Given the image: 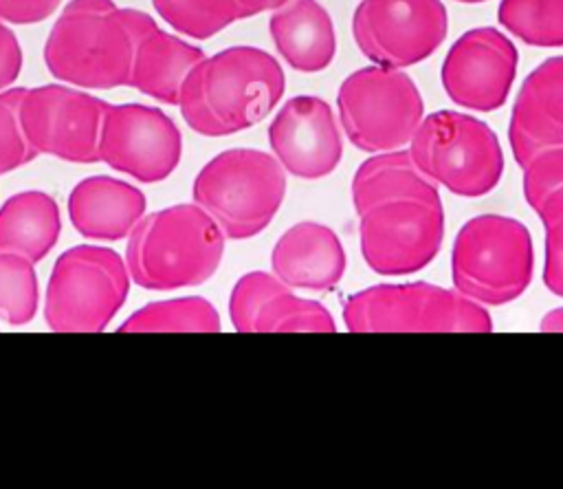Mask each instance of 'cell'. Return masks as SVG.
I'll return each instance as SVG.
<instances>
[{
	"mask_svg": "<svg viewBox=\"0 0 563 489\" xmlns=\"http://www.w3.org/2000/svg\"><path fill=\"white\" fill-rule=\"evenodd\" d=\"M455 2H464V4H477V2H486V0H455Z\"/></svg>",
	"mask_w": 563,
	"mask_h": 489,
	"instance_id": "cell-36",
	"label": "cell"
},
{
	"mask_svg": "<svg viewBox=\"0 0 563 489\" xmlns=\"http://www.w3.org/2000/svg\"><path fill=\"white\" fill-rule=\"evenodd\" d=\"M277 53L299 73L328 68L336 53V33L328 9L317 0H288L268 20Z\"/></svg>",
	"mask_w": 563,
	"mask_h": 489,
	"instance_id": "cell-21",
	"label": "cell"
},
{
	"mask_svg": "<svg viewBox=\"0 0 563 489\" xmlns=\"http://www.w3.org/2000/svg\"><path fill=\"white\" fill-rule=\"evenodd\" d=\"M33 264L20 253L0 251V319L9 326H24L37 313L40 286Z\"/></svg>",
	"mask_w": 563,
	"mask_h": 489,
	"instance_id": "cell-27",
	"label": "cell"
},
{
	"mask_svg": "<svg viewBox=\"0 0 563 489\" xmlns=\"http://www.w3.org/2000/svg\"><path fill=\"white\" fill-rule=\"evenodd\" d=\"M288 0H235L238 11H240V20L264 13V11H275L277 7L286 4Z\"/></svg>",
	"mask_w": 563,
	"mask_h": 489,
	"instance_id": "cell-34",
	"label": "cell"
},
{
	"mask_svg": "<svg viewBox=\"0 0 563 489\" xmlns=\"http://www.w3.org/2000/svg\"><path fill=\"white\" fill-rule=\"evenodd\" d=\"M449 31L440 0H361L352 15L358 51L378 66L407 68L433 55Z\"/></svg>",
	"mask_w": 563,
	"mask_h": 489,
	"instance_id": "cell-12",
	"label": "cell"
},
{
	"mask_svg": "<svg viewBox=\"0 0 563 489\" xmlns=\"http://www.w3.org/2000/svg\"><path fill=\"white\" fill-rule=\"evenodd\" d=\"M130 271L110 247L77 244L53 267L44 297V319L55 333H101L125 304Z\"/></svg>",
	"mask_w": 563,
	"mask_h": 489,
	"instance_id": "cell-8",
	"label": "cell"
},
{
	"mask_svg": "<svg viewBox=\"0 0 563 489\" xmlns=\"http://www.w3.org/2000/svg\"><path fill=\"white\" fill-rule=\"evenodd\" d=\"M62 0H0V18L9 24H35L57 11Z\"/></svg>",
	"mask_w": 563,
	"mask_h": 489,
	"instance_id": "cell-31",
	"label": "cell"
},
{
	"mask_svg": "<svg viewBox=\"0 0 563 489\" xmlns=\"http://www.w3.org/2000/svg\"><path fill=\"white\" fill-rule=\"evenodd\" d=\"M156 13L180 35L209 40L240 20L235 0H152Z\"/></svg>",
	"mask_w": 563,
	"mask_h": 489,
	"instance_id": "cell-26",
	"label": "cell"
},
{
	"mask_svg": "<svg viewBox=\"0 0 563 489\" xmlns=\"http://www.w3.org/2000/svg\"><path fill=\"white\" fill-rule=\"evenodd\" d=\"M444 209L440 198H400L358 216L365 264L378 275H409L424 269L440 251Z\"/></svg>",
	"mask_w": 563,
	"mask_h": 489,
	"instance_id": "cell-10",
	"label": "cell"
},
{
	"mask_svg": "<svg viewBox=\"0 0 563 489\" xmlns=\"http://www.w3.org/2000/svg\"><path fill=\"white\" fill-rule=\"evenodd\" d=\"M134 51L128 86L169 106H178L180 88L189 70L205 57L200 46L163 31L156 20L139 9H128Z\"/></svg>",
	"mask_w": 563,
	"mask_h": 489,
	"instance_id": "cell-18",
	"label": "cell"
},
{
	"mask_svg": "<svg viewBox=\"0 0 563 489\" xmlns=\"http://www.w3.org/2000/svg\"><path fill=\"white\" fill-rule=\"evenodd\" d=\"M352 333H490V313L462 295L429 282L378 284L352 293L343 306Z\"/></svg>",
	"mask_w": 563,
	"mask_h": 489,
	"instance_id": "cell-6",
	"label": "cell"
},
{
	"mask_svg": "<svg viewBox=\"0 0 563 489\" xmlns=\"http://www.w3.org/2000/svg\"><path fill=\"white\" fill-rule=\"evenodd\" d=\"M497 20L528 46H563V0H501Z\"/></svg>",
	"mask_w": 563,
	"mask_h": 489,
	"instance_id": "cell-25",
	"label": "cell"
},
{
	"mask_svg": "<svg viewBox=\"0 0 563 489\" xmlns=\"http://www.w3.org/2000/svg\"><path fill=\"white\" fill-rule=\"evenodd\" d=\"M268 145L295 178L332 174L343 156V139L328 101L314 95L290 97L268 126Z\"/></svg>",
	"mask_w": 563,
	"mask_h": 489,
	"instance_id": "cell-15",
	"label": "cell"
},
{
	"mask_svg": "<svg viewBox=\"0 0 563 489\" xmlns=\"http://www.w3.org/2000/svg\"><path fill=\"white\" fill-rule=\"evenodd\" d=\"M59 233V205L42 189L18 192L0 205V251L40 262L53 251Z\"/></svg>",
	"mask_w": 563,
	"mask_h": 489,
	"instance_id": "cell-22",
	"label": "cell"
},
{
	"mask_svg": "<svg viewBox=\"0 0 563 489\" xmlns=\"http://www.w3.org/2000/svg\"><path fill=\"white\" fill-rule=\"evenodd\" d=\"M537 214H539L543 227L563 220V187L556 189L554 194H550V196L537 207Z\"/></svg>",
	"mask_w": 563,
	"mask_h": 489,
	"instance_id": "cell-33",
	"label": "cell"
},
{
	"mask_svg": "<svg viewBox=\"0 0 563 489\" xmlns=\"http://www.w3.org/2000/svg\"><path fill=\"white\" fill-rule=\"evenodd\" d=\"M24 64L22 46L15 33L0 18V90L11 88V84L20 77Z\"/></svg>",
	"mask_w": 563,
	"mask_h": 489,
	"instance_id": "cell-32",
	"label": "cell"
},
{
	"mask_svg": "<svg viewBox=\"0 0 563 489\" xmlns=\"http://www.w3.org/2000/svg\"><path fill=\"white\" fill-rule=\"evenodd\" d=\"M508 141L519 167L543 150L563 148V55L543 59L521 82Z\"/></svg>",
	"mask_w": 563,
	"mask_h": 489,
	"instance_id": "cell-17",
	"label": "cell"
},
{
	"mask_svg": "<svg viewBox=\"0 0 563 489\" xmlns=\"http://www.w3.org/2000/svg\"><path fill=\"white\" fill-rule=\"evenodd\" d=\"M336 108L347 141L369 154L405 148L424 117L416 82L400 68L378 64L341 82Z\"/></svg>",
	"mask_w": 563,
	"mask_h": 489,
	"instance_id": "cell-9",
	"label": "cell"
},
{
	"mask_svg": "<svg viewBox=\"0 0 563 489\" xmlns=\"http://www.w3.org/2000/svg\"><path fill=\"white\" fill-rule=\"evenodd\" d=\"M534 249L528 227L510 216L482 214L466 220L451 251L455 291L482 306L517 300L530 284Z\"/></svg>",
	"mask_w": 563,
	"mask_h": 489,
	"instance_id": "cell-5",
	"label": "cell"
},
{
	"mask_svg": "<svg viewBox=\"0 0 563 489\" xmlns=\"http://www.w3.org/2000/svg\"><path fill=\"white\" fill-rule=\"evenodd\" d=\"M286 88L279 62L257 46L205 55L185 77L178 108L202 137H229L266 119Z\"/></svg>",
	"mask_w": 563,
	"mask_h": 489,
	"instance_id": "cell-1",
	"label": "cell"
},
{
	"mask_svg": "<svg viewBox=\"0 0 563 489\" xmlns=\"http://www.w3.org/2000/svg\"><path fill=\"white\" fill-rule=\"evenodd\" d=\"M409 154L429 181L464 198L493 192L504 174V152L493 128L457 110L422 117Z\"/></svg>",
	"mask_w": 563,
	"mask_h": 489,
	"instance_id": "cell-7",
	"label": "cell"
},
{
	"mask_svg": "<svg viewBox=\"0 0 563 489\" xmlns=\"http://www.w3.org/2000/svg\"><path fill=\"white\" fill-rule=\"evenodd\" d=\"M229 317L238 333H334L332 313L295 295L275 273H244L231 289Z\"/></svg>",
	"mask_w": 563,
	"mask_h": 489,
	"instance_id": "cell-16",
	"label": "cell"
},
{
	"mask_svg": "<svg viewBox=\"0 0 563 489\" xmlns=\"http://www.w3.org/2000/svg\"><path fill=\"white\" fill-rule=\"evenodd\" d=\"M183 134L156 106L110 104L99 132V161L141 183L165 181L180 163Z\"/></svg>",
	"mask_w": 563,
	"mask_h": 489,
	"instance_id": "cell-13",
	"label": "cell"
},
{
	"mask_svg": "<svg viewBox=\"0 0 563 489\" xmlns=\"http://www.w3.org/2000/svg\"><path fill=\"white\" fill-rule=\"evenodd\" d=\"M24 88L0 90V176L13 172L40 154L26 141L20 123V99Z\"/></svg>",
	"mask_w": 563,
	"mask_h": 489,
	"instance_id": "cell-28",
	"label": "cell"
},
{
	"mask_svg": "<svg viewBox=\"0 0 563 489\" xmlns=\"http://www.w3.org/2000/svg\"><path fill=\"white\" fill-rule=\"evenodd\" d=\"M539 328L543 333H563V306L561 308H552L541 317Z\"/></svg>",
	"mask_w": 563,
	"mask_h": 489,
	"instance_id": "cell-35",
	"label": "cell"
},
{
	"mask_svg": "<svg viewBox=\"0 0 563 489\" xmlns=\"http://www.w3.org/2000/svg\"><path fill=\"white\" fill-rule=\"evenodd\" d=\"M134 31L128 9L112 0H70L44 42L48 73L86 90L128 86Z\"/></svg>",
	"mask_w": 563,
	"mask_h": 489,
	"instance_id": "cell-3",
	"label": "cell"
},
{
	"mask_svg": "<svg viewBox=\"0 0 563 489\" xmlns=\"http://www.w3.org/2000/svg\"><path fill=\"white\" fill-rule=\"evenodd\" d=\"M400 198H440L438 185L413 163L409 150L374 152L352 178V203L356 214Z\"/></svg>",
	"mask_w": 563,
	"mask_h": 489,
	"instance_id": "cell-23",
	"label": "cell"
},
{
	"mask_svg": "<svg viewBox=\"0 0 563 489\" xmlns=\"http://www.w3.org/2000/svg\"><path fill=\"white\" fill-rule=\"evenodd\" d=\"M108 101L70 84L24 88L20 123L37 154L68 163L99 161V132Z\"/></svg>",
	"mask_w": 563,
	"mask_h": 489,
	"instance_id": "cell-11",
	"label": "cell"
},
{
	"mask_svg": "<svg viewBox=\"0 0 563 489\" xmlns=\"http://www.w3.org/2000/svg\"><path fill=\"white\" fill-rule=\"evenodd\" d=\"M519 53L495 26L462 33L449 48L440 79L449 99L462 108L490 112L506 104L517 75Z\"/></svg>",
	"mask_w": 563,
	"mask_h": 489,
	"instance_id": "cell-14",
	"label": "cell"
},
{
	"mask_svg": "<svg viewBox=\"0 0 563 489\" xmlns=\"http://www.w3.org/2000/svg\"><path fill=\"white\" fill-rule=\"evenodd\" d=\"M227 236L196 203H178L143 216L128 236L130 280L147 291H174L207 282L220 267Z\"/></svg>",
	"mask_w": 563,
	"mask_h": 489,
	"instance_id": "cell-2",
	"label": "cell"
},
{
	"mask_svg": "<svg viewBox=\"0 0 563 489\" xmlns=\"http://www.w3.org/2000/svg\"><path fill=\"white\" fill-rule=\"evenodd\" d=\"M145 194L114 176L81 178L68 194V216L75 231L88 240H123L145 216Z\"/></svg>",
	"mask_w": 563,
	"mask_h": 489,
	"instance_id": "cell-20",
	"label": "cell"
},
{
	"mask_svg": "<svg viewBox=\"0 0 563 489\" xmlns=\"http://www.w3.org/2000/svg\"><path fill=\"white\" fill-rule=\"evenodd\" d=\"M200 205L231 240L264 231L286 196V170L262 150L231 148L202 165L191 185Z\"/></svg>",
	"mask_w": 563,
	"mask_h": 489,
	"instance_id": "cell-4",
	"label": "cell"
},
{
	"mask_svg": "<svg viewBox=\"0 0 563 489\" xmlns=\"http://www.w3.org/2000/svg\"><path fill=\"white\" fill-rule=\"evenodd\" d=\"M218 308L202 295L150 302L121 322L119 333H218Z\"/></svg>",
	"mask_w": 563,
	"mask_h": 489,
	"instance_id": "cell-24",
	"label": "cell"
},
{
	"mask_svg": "<svg viewBox=\"0 0 563 489\" xmlns=\"http://www.w3.org/2000/svg\"><path fill=\"white\" fill-rule=\"evenodd\" d=\"M543 284L548 291L563 297V220L545 227Z\"/></svg>",
	"mask_w": 563,
	"mask_h": 489,
	"instance_id": "cell-30",
	"label": "cell"
},
{
	"mask_svg": "<svg viewBox=\"0 0 563 489\" xmlns=\"http://www.w3.org/2000/svg\"><path fill=\"white\" fill-rule=\"evenodd\" d=\"M271 267L290 289L330 291L345 275L347 258L328 225L303 220L279 236L271 251Z\"/></svg>",
	"mask_w": 563,
	"mask_h": 489,
	"instance_id": "cell-19",
	"label": "cell"
},
{
	"mask_svg": "<svg viewBox=\"0 0 563 489\" xmlns=\"http://www.w3.org/2000/svg\"><path fill=\"white\" fill-rule=\"evenodd\" d=\"M523 198L530 209L563 187V148H550L534 154L523 167Z\"/></svg>",
	"mask_w": 563,
	"mask_h": 489,
	"instance_id": "cell-29",
	"label": "cell"
}]
</instances>
